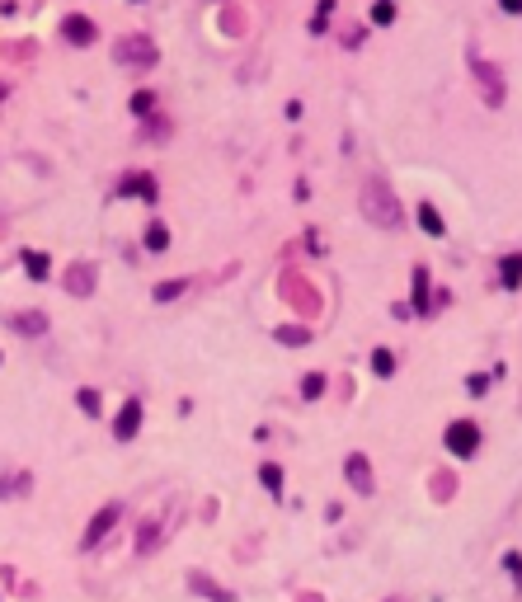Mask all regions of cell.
Masks as SVG:
<instances>
[{
	"mask_svg": "<svg viewBox=\"0 0 522 602\" xmlns=\"http://www.w3.org/2000/svg\"><path fill=\"white\" fill-rule=\"evenodd\" d=\"M363 203H367V217H372L377 226H400V208H395V198H391L386 183H367Z\"/></svg>",
	"mask_w": 522,
	"mask_h": 602,
	"instance_id": "6da1fadb",
	"label": "cell"
},
{
	"mask_svg": "<svg viewBox=\"0 0 522 602\" xmlns=\"http://www.w3.org/2000/svg\"><path fill=\"white\" fill-rule=\"evenodd\" d=\"M118 518H123V503H104L94 518H90V527H85V536H80V550H99V541H104L108 532L118 527Z\"/></svg>",
	"mask_w": 522,
	"mask_h": 602,
	"instance_id": "7a4b0ae2",
	"label": "cell"
},
{
	"mask_svg": "<svg viewBox=\"0 0 522 602\" xmlns=\"http://www.w3.org/2000/svg\"><path fill=\"white\" fill-rule=\"evenodd\" d=\"M480 447V428L470 419H456V423H447V452L452 456H470Z\"/></svg>",
	"mask_w": 522,
	"mask_h": 602,
	"instance_id": "3957f363",
	"label": "cell"
},
{
	"mask_svg": "<svg viewBox=\"0 0 522 602\" xmlns=\"http://www.w3.org/2000/svg\"><path fill=\"white\" fill-rule=\"evenodd\" d=\"M137 428H141V400L132 395V400H123V410L113 414V438H118V443H132Z\"/></svg>",
	"mask_w": 522,
	"mask_h": 602,
	"instance_id": "277c9868",
	"label": "cell"
},
{
	"mask_svg": "<svg viewBox=\"0 0 522 602\" xmlns=\"http://www.w3.org/2000/svg\"><path fill=\"white\" fill-rule=\"evenodd\" d=\"M343 475H348V485H353L358 494H377V480H372V461H367L363 452H353V456L343 461Z\"/></svg>",
	"mask_w": 522,
	"mask_h": 602,
	"instance_id": "5b68a950",
	"label": "cell"
},
{
	"mask_svg": "<svg viewBox=\"0 0 522 602\" xmlns=\"http://www.w3.org/2000/svg\"><path fill=\"white\" fill-rule=\"evenodd\" d=\"M113 193H118V198H146V203H156L160 188H156V179H151V174H123Z\"/></svg>",
	"mask_w": 522,
	"mask_h": 602,
	"instance_id": "8992f818",
	"label": "cell"
},
{
	"mask_svg": "<svg viewBox=\"0 0 522 602\" xmlns=\"http://www.w3.org/2000/svg\"><path fill=\"white\" fill-rule=\"evenodd\" d=\"M118 52H123L128 66H146V61H156V43H151V38H123Z\"/></svg>",
	"mask_w": 522,
	"mask_h": 602,
	"instance_id": "52a82bcc",
	"label": "cell"
},
{
	"mask_svg": "<svg viewBox=\"0 0 522 602\" xmlns=\"http://www.w3.org/2000/svg\"><path fill=\"white\" fill-rule=\"evenodd\" d=\"M61 33H66V43H76V48H90V43L99 38V28L90 24L85 14H71V19L61 24Z\"/></svg>",
	"mask_w": 522,
	"mask_h": 602,
	"instance_id": "ba28073f",
	"label": "cell"
},
{
	"mask_svg": "<svg viewBox=\"0 0 522 602\" xmlns=\"http://www.w3.org/2000/svg\"><path fill=\"white\" fill-rule=\"evenodd\" d=\"M410 297H414V311H419V315H428V311H433V306H428V268H423V263L414 268V283H410Z\"/></svg>",
	"mask_w": 522,
	"mask_h": 602,
	"instance_id": "9c48e42d",
	"label": "cell"
},
{
	"mask_svg": "<svg viewBox=\"0 0 522 602\" xmlns=\"http://www.w3.org/2000/svg\"><path fill=\"white\" fill-rule=\"evenodd\" d=\"M90 278H94V268H90V263L71 268V273H66V292H71V297H90V288H94Z\"/></svg>",
	"mask_w": 522,
	"mask_h": 602,
	"instance_id": "30bf717a",
	"label": "cell"
},
{
	"mask_svg": "<svg viewBox=\"0 0 522 602\" xmlns=\"http://www.w3.org/2000/svg\"><path fill=\"white\" fill-rule=\"evenodd\" d=\"M141 240H146V250H151V254H165V250H170V226H165V221H151Z\"/></svg>",
	"mask_w": 522,
	"mask_h": 602,
	"instance_id": "8fae6325",
	"label": "cell"
},
{
	"mask_svg": "<svg viewBox=\"0 0 522 602\" xmlns=\"http://www.w3.org/2000/svg\"><path fill=\"white\" fill-rule=\"evenodd\" d=\"M10 325H14L19 334H43V330H48V315H38V311H19L14 320H10Z\"/></svg>",
	"mask_w": 522,
	"mask_h": 602,
	"instance_id": "7c38bea8",
	"label": "cell"
},
{
	"mask_svg": "<svg viewBox=\"0 0 522 602\" xmlns=\"http://www.w3.org/2000/svg\"><path fill=\"white\" fill-rule=\"evenodd\" d=\"M259 485H263V490H268L273 499H283V466L263 461V466H259Z\"/></svg>",
	"mask_w": 522,
	"mask_h": 602,
	"instance_id": "4fadbf2b",
	"label": "cell"
},
{
	"mask_svg": "<svg viewBox=\"0 0 522 602\" xmlns=\"http://www.w3.org/2000/svg\"><path fill=\"white\" fill-rule=\"evenodd\" d=\"M499 278H503V288H508V292L522 288V254H508V259L499 263Z\"/></svg>",
	"mask_w": 522,
	"mask_h": 602,
	"instance_id": "5bb4252c",
	"label": "cell"
},
{
	"mask_svg": "<svg viewBox=\"0 0 522 602\" xmlns=\"http://www.w3.org/2000/svg\"><path fill=\"white\" fill-rule=\"evenodd\" d=\"M160 541V527L156 523H141V532H137V555H151Z\"/></svg>",
	"mask_w": 522,
	"mask_h": 602,
	"instance_id": "9a60e30c",
	"label": "cell"
},
{
	"mask_svg": "<svg viewBox=\"0 0 522 602\" xmlns=\"http://www.w3.org/2000/svg\"><path fill=\"white\" fill-rule=\"evenodd\" d=\"M419 226H423L428 236H443V231H447V226H443V217L428 208V203H419Z\"/></svg>",
	"mask_w": 522,
	"mask_h": 602,
	"instance_id": "2e32d148",
	"label": "cell"
},
{
	"mask_svg": "<svg viewBox=\"0 0 522 602\" xmlns=\"http://www.w3.org/2000/svg\"><path fill=\"white\" fill-rule=\"evenodd\" d=\"M24 268H28V278H38V283H43L52 263H48V254H38V250H28V254H24Z\"/></svg>",
	"mask_w": 522,
	"mask_h": 602,
	"instance_id": "e0dca14e",
	"label": "cell"
},
{
	"mask_svg": "<svg viewBox=\"0 0 522 602\" xmlns=\"http://www.w3.org/2000/svg\"><path fill=\"white\" fill-rule=\"evenodd\" d=\"M278 343H292V348H306V343H311V330H297V325H283V330H278Z\"/></svg>",
	"mask_w": 522,
	"mask_h": 602,
	"instance_id": "ac0fdd59",
	"label": "cell"
},
{
	"mask_svg": "<svg viewBox=\"0 0 522 602\" xmlns=\"http://www.w3.org/2000/svg\"><path fill=\"white\" fill-rule=\"evenodd\" d=\"M179 292H188V278H165V283L156 288V301H174Z\"/></svg>",
	"mask_w": 522,
	"mask_h": 602,
	"instance_id": "d6986e66",
	"label": "cell"
},
{
	"mask_svg": "<svg viewBox=\"0 0 522 602\" xmlns=\"http://www.w3.org/2000/svg\"><path fill=\"white\" fill-rule=\"evenodd\" d=\"M372 372H377V377H391L395 372V353L391 348H377V353H372Z\"/></svg>",
	"mask_w": 522,
	"mask_h": 602,
	"instance_id": "ffe728a7",
	"label": "cell"
},
{
	"mask_svg": "<svg viewBox=\"0 0 522 602\" xmlns=\"http://www.w3.org/2000/svg\"><path fill=\"white\" fill-rule=\"evenodd\" d=\"M320 391H325V372H306V377H301V395H306V400H320Z\"/></svg>",
	"mask_w": 522,
	"mask_h": 602,
	"instance_id": "44dd1931",
	"label": "cell"
},
{
	"mask_svg": "<svg viewBox=\"0 0 522 602\" xmlns=\"http://www.w3.org/2000/svg\"><path fill=\"white\" fill-rule=\"evenodd\" d=\"M132 113H137V118L156 113V94H151V90H137V94H132Z\"/></svg>",
	"mask_w": 522,
	"mask_h": 602,
	"instance_id": "7402d4cb",
	"label": "cell"
},
{
	"mask_svg": "<svg viewBox=\"0 0 522 602\" xmlns=\"http://www.w3.org/2000/svg\"><path fill=\"white\" fill-rule=\"evenodd\" d=\"M330 14H334V0H320V5H315V19H311V33H325V28H330Z\"/></svg>",
	"mask_w": 522,
	"mask_h": 602,
	"instance_id": "603a6c76",
	"label": "cell"
},
{
	"mask_svg": "<svg viewBox=\"0 0 522 602\" xmlns=\"http://www.w3.org/2000/svg\"><path fill=\"white\" fill-rule=\"evenodd\" d=\"M193 588H198L203 598H212V602H231V593H221V588H212V583H208V579H203V574H193Z\"/></svg>",
	"mask_w": 522,
	"mask_h": 602,
	"instance_id": "cb8c5ba5",
	"label": "cell"
},
{
	"mask_svg": "<svg viewBox=\"0 0 522 602\" xmlns=\"http://www.w3.org/2000/svg\"><path fill=\"white\" fill-rule=\"evenodd\" d=\"M76 400H80V410H85V414H99V391H94V386L76 391Z\"/></svg>",
	"mask_w": 522,
	"mask_h": 602,
	"instance_id": "d4e9b609",
	"label": "cell"
},
{
	"mask_svg": "<svg viewBox=\"0 0 522 602\" xmlns=\"http://www.w3.org/2000/svg\"><path fill=\"white\" fill-rule=\"evenodd\" d=\"M372 24H395V10H391V0H381V5H372Z\"/></svg>",
	"mask_w": 522,
	"mask_h": 602,
	"instance_id": "484cf974",
	"label": "cell"
},
{
	"mask_svg": "<svg viewBox=\"0 0 522 602\" xmlns=\"http://www.w3.org/2000/svg\"><path fill=\"white\" fill-rule=\"evenodd\" d=\"M503 565H508V574H513V579H518V583H522V555H508Z\"/></svg>",
	"mask_w": 522,
	"mask_h": 602,
	"instance_id": "4316f807",
	"label": "cell"
},
{
	"mask_svg": "<svg viewBox=\"0 0 522 602\" xmlns=\"http://www.w3.org/2000/svg\"><path fill=\"white\" fill-rule=\"evenodd\" d=\"M499 5H503L508 14H522V0H499Z\"/></svg>",
	"mask_w": 522,
	"mask_h": 602,
	"instance_id": "83f0119b",
	"label": "cell"
}]
</instances>
